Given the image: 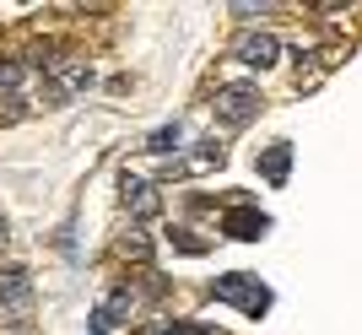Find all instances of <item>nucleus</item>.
Masks as SVG:
<instances>
[{"label": "nucleus", "mask_w": 362, "mask_h": 335, "mask_svg": "<svg viewBox=\"0 0 362 335\" xmlns=\"http://www.w3.org/2000/svg\"><path fill=\"white\" fill-rule=\"evenodd\" d=\"M233 60L249 65V71H271L281 60V38L276 33H243L238 44H233Z\"/></svg>", "instance_id": "4"}, {"label": "nucleus", "mask_w": 362, "mask_h": 335, "mask_svg": "<svg viewBox=\"0 0 362 335\" xmlns=\"http://www.w3.org/2000/svg\"><path fill=\"white\" fill-rule=\"evenodd\" d=\"M119 189H124V211H130V216H136V222H151V216H157V211H163V195H157V189H151V184L146 179H130V173H124V184H119Z\"/></svg>", "instance_id": "6"}, {"label": "nucleus", "mask_w": 362, "mask_h": 335, "mask_svg": "<svg viewBox=\"0 0 362 335\" xmlns=\"http://www.w3.org/2000/svg\"><path fill=\"white\" fill-rule=\"evenodd\" d=\"M87 87H92V65H87V60H65V65H54V71H49L44 103L60 108V103H71L76 92H87Z\"/></svg>", "instance_id": "3"}, {"label": "nucleus", "mask_w": 362, "mask_h": 335, "mask_svg": "<svg viewBox=\"0 0 362 335\" xmlns=\"http://www.w3.org/2000/svg\"><path fill=\"white\" fill-rule=\"evenodd\" d=\"M184 168H195V173L200 168H222V146H200L195 157H184Z\"/></svg>", "instance_id": "12"}, {"label": "nucleus", "mask_w": 362, "mask_h": 335, "mask_svg": "<svg viewBox=\"0 0 362 335\" xmlns=\"http://www.w3.org/2000/svg\"><path fill=\"white\" fill-rule=\"evenodd\" d=\"M222 233H227V238H238V244H255V238L271 233V216L259 211V206H227Z\"/></svg>", "instance_id": "5"}, {"label": "nucleus", "mask_w": 362, "mask_h": 335, "mask_svg": "<svg viewBox=\"0 0 362 335\" xmlns=\"http://www.w3.org/2000/svg\"><path fill=\"white\" fill-rule=\"evenodd\" d=\"M179 141H184V130H179V124H163V130H151V136H146V152L168 157V152H179Z\"/></svg>", "instance_id": "10"}, {"label": "nucleus", "mask_w": 362, "mask_h": 335, "mask_svg": "<svg viewBox=\"0 0 362 335\" xmlns=\"http://www.w3.org/2000/svg\"><path fill=\"white\" fill-rule=\"evenodd\" d=\"M287 168H292V146L287 141H276V146H265V157H259V173H265V184H287Z\"/></svg>", "instance_id": "8"}, {"label": "nucleus", "mask_w": 362, "mask_h": 335, "mask_svg": "<svg viewBox=\"0 0 362 335\" xmlns=\"http://www.w3.org/2000/svg\"><path fill=\"white\" fill-rule=\"evenodd\" d=\"M28 298H33V281H28V271L22 265H0V308H28Z\"/></svg>", "instance_id": "7"}, {"label": "nucleus", "mask_w": 362, "mask_h": 335, "mask_svg": "<svg viewBox=\"0 0 362 335\" xmlns=\"http://www.w3.org/2000/svg\"><path fill=\"white\" fill-rule=\"evenodd\" d=\"M119 254H130V259H146V254H151V244L141 238V233H130V238L119 244Z\"/></svg>", "instance_id": "14"}, {"label": "nucleus", "mask_w": 362, "mask_h": 335, "mask_svg": "<svg viewBox=\"0 0 362 335\" xmlns=\"http://www.w3.org/2000/svg\"><path fill=\"white\" fill-rule=\"evenodd\" d=\"M211 108H216V119H222L227 130H243V124L259 114V87H249V81H227V87H216Z\"/></svg>", "instance_id": "2"}, {"label": "nucleus", "mask_w": 362, "mask_h": 335, "mask_svg": "<svg viewBox=\"0 0 362 335\" xmlns=\"http://www.w3.org/2000/svg\"><path fill=\"white\" fill-rule=\"evenodd\" d=\"M233 16H243V22H255V16H271V6H243V0H238V6H233Z\"/></svg>", "instance_id": "15"}, {"label": "nucleus", "mask_w": 362, "mask_h": 335, "mask_svg": "<svg viewBox=\"0 0 362 335\" xmlns=\"http://www.w3.org/2000/svg\"><path fill=\"white\" fill-rule=\"evenodd\" d=\"M168 238H173V244H179L184 254H206V238H195V233H189V228H173V233H168Z\"/></svg>", "instance_id": "13"}, {"label": "nucleus", "mask_w": 362, "mask_h": 335, "mask_svg": "<svg viewBox=\"0 0 362 335\" xmlns=\"http://www.w3.org/2000/svg\"><path fill=\"white\" fill-rule=\"evenodd\" d=\"M141 335H211V324H184V319H157V324H141Z\"/></svg>", "instance_id": "9"}, {"label": "nucleus", "mask_w": 362, "mask_h": 335, "mask_svg": "<svg viewBox=\"0 0 362 335\" xmlns=\"http://www.w3.org/2000/svg\"><path fill=\"white\" fill-rule=\"evenodd\" d=\"M6 238H11V228H6V216H0V249H6Z\"/></svg>", "instance_id": "16"}, {"label": "nucleus", "mask_w": 362, "mask_h": 335, "mask_svg": "<svg viewBox=\"0 0 362 335\" xmlns=\"http://www.w3.org/2000/svg\"><path fill=\"white\" fill-rule=\"evenodd\" d=\"M22 76H28V65H22V60H0V87H6V92L22 87Z\"/></svg>", "instance_id": "11"}, {"label": "nucleus", "mask_w": 362, "mask_h": 335, "mask_svg": "<svg viewBox=\"0 0 362 335\" xmlns=\"http://www.w3.org/2000/svg\"><path fill=\"white\" fill-rule=\"evenodd\" d=\"M211 298H216V303H238L243 314H255V319L271 308V287H265L259 276H249V271L216 276V281H211Z\"/></svg>", "instance_id": "1"}]
</instances>
